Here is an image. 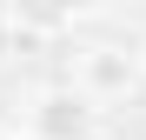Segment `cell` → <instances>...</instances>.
<instances>
[{
	"mask_svg": "<svg viewBox=\"0 0 146 140\" xmlns=\"http://www.w3.org/2000/svg\"><path fill=\"white\" fill-rule=\"evenodd\" d=\"M139 67H146V47H139Z\"/></svg>",
	"mask_w": 146,
	"mask_h": 140,
	"instance_id": "cell-7",
	"label": "cell"
},
{
	"mask_svg": "<svg viewBox=\"0 0 146 140\" xmlns=\"http://www.w3.org/2000/svg\"><path fill=\"white\" fill-rule=\"evenodd\" d=\"M7 7H13V27L27 40H53V33L73 27V7L66 0H7Z\"/></svg>",
	"mask_w": 146,
	"mask_h": 140,
	"instance_id": "cell-3",
	"label": "cell"
},
{
	"mask_svg": "<svg viewBox=\"0 0 146 140\" xmlns=\"http://www.w3.org/2000/svg\"><path fill=\"white\" fill-rule=\"evenodd\" d=\"M100 127V100L86 87H40L27 100V140H93Z\"/></svg>",
	"mask_w": 146,
	"mask_h": 140,
	"instance_id": "cell-1",
	"label": "cell"
},
{
	"mask_svg": "<svg viewBox=\"0 0 146 140\" xmlns=\"http://www.w3.org/2000/svg\"><path fill=\"white\" fill-rule=\"evenodd\" d=\"M139 80H146V67H139V54H126V47H106V40L73 47V87H86L93 100H126Z\"/></svg>",
	"mask_w": 146,
	"mask_h": 140,
	"instance_id": "cell-2",
	"label": "cell"
},
{
	"mask_svg": "<svg viewBox=\"0 0 146 140\" xmlns=\"http://www.w3.org/2000/svg\"><path fill=\"white\" fill-rule=\"evenodd\" d=\"M20 47H27V33L13 27V7H7V0H0V67H7V60L20 54Z\"/></svg>",
	"mask_w": 146,
	"mask_h": 140,
	"instance_id": "cell-4",
	"label": "cell"
},
{
	"mask_svg": "<svg viewBox=\"0 0 146 140\" xmlns=\"http://www.w3.org/2000/svg\"><path fill=\"white\" fill-rule=\"evenodd\" d=\"M0 140H27V133H13V127H0Z\"/></svg>",
	"mask_w": 146,
	"mask_h": 140,
	"instance_id": "cell-6",
	"label": "cell"
},
{
	"mask_svg": "<svg viewBox=\"0 0 146 140\" xmlns=\"http://www.w3.org/2000/svg\"><path fill=\"white\" fill-rule=\"evenodd\" d=\"M66 7H73V20H86V13H100V7H106V0H66Z\"/></svg>",
	"mask_w": 146,
	"mask_h": 140,
	"instance_id": "cell-5",
	"label": "cell"
}]
</instances>
